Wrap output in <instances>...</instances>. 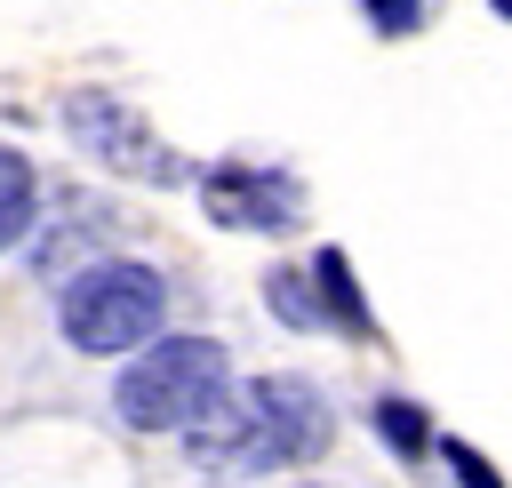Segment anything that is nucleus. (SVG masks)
<instances>
[{
  "instance_id": "9b49d317",
  "label": "nucleus",
  "mask_w": 512,
  "mask_h": 488,
  "mask_svg": "<svg viewBox=\"0 0 512 488\" xmlns=\"http://www.w3.org/2000/svg\"><path fill=\"white\" fill-rule=\"evenodd\" d=\"M360 16H368V32H384V40H408V32L424 24V0H360Z\"/></svg>"
},
{
  "instance_id": "39448f33",
  "label": "nucleus",
  "mask_w": 512,
  "mask_h": 488,
  "mask_svg": "<svg viewBox=\"0 0 512 488\" xmlns=\"http://www.w3.org/2000/svg\"><path fill=\"white\" fill-rule=\"evenodd\" d=\"M200 208L224 232H296L304 224V184L288 168L216 160V168H200Z\"/></svg>"
},
{
  "instance_id": "423d86ee",
  "label": "nucleus",
  "mask_w": 512,
  "mask_h": 488,
  "mask_svg": "<svg viewBox=\"0 0 512 488\" xmlns=\"http://www.w3.org/2000/svg\"><path fill=\"white\" fill-rule=\"evenodd\" d=\"M312 288H320V320H328L336 336L376 344V312H368V296H360V280H352V256H344V248H320V256H312Z\"/></svg>"
},
{
  "instance_id": "6e6552de",
  "label": "nucleus",
  "mask_w": 512,
  "mask_h": 488,
  "mask_svg": "<svg viewBox=\"0 0 512 488\" xmlns=\"http://www.w3.org/2000/svg\"><path fill=\"white\" fill-rule=\"evenodd\" d=\"M368 424H376V440L400 456V464H416V456H432L440 440H432V416L416 408V400H400V392H384L376 408H368Z\"/></svg>"
},
{
  "instance_id": "9d476101",
  "label": "nucleus",
  "mask_w": 512,
  "mask_h": 488,
  "mask_svg": "<svg viewBox=\"0 0 512 488\" xmlns=\"http://www.w3.org/2000/svg\"><path fill=\"white\" fill-rule=\"evenodd\" d=\"M440 464L456 472V488H504V472H496L472 440H440Z\"/></svg>"
},
{
  "instance_id": "f257e3e1",
  "label": "nucleus",
  "mask_w": 512,
  "mask_h": 488,
  "mask_svg": "<svg viewBox=\"0 0 512 488\" xmlns=\"http://www.w3.org/2000/svg\"><path fill=\"white\" fill-rule=\"evenodd\" d=\"M336 440L328 400L304 376H256V384H224L192 424H184V456L216 464V472H280V464H312Z\"/></svg>"
},
{
  "instance_id": "1a4fd4ad",
  "label": "nucleus",
  "mask_w": 512,
  "mask_h": 488,
  "mask_svg": "<svg viewBox=\"0 0 512 488\" xmlns=\"http://www.w3.org/2000/svg\"><path fill=\"white\" fill-rule=\"evenodd\" d=\"M32 216H40V176H32L24 152L0 144V248H16L32 232Z\"/></svg>"
},
{
  "instance_id": "0eeeda50",
  "label": "nucleus",
  "mask_w": 512,
  "mask_h": 488,
  "mask_svg": "<svg viewBox=\"0 0 512 488\" xmlns=\"http://www.w3.org/2000/svg\"><path fill=\"white\" fill-rule=\"evenodd\" d=\"M264 304H272V320H280V328H296V336L328 328V320H320V288H312V264H272V272H264Z\"/></svg>"
},
{
  "instance_id": "20e7f679",
  "label": "nucleus",
  "mask_w": 512,
  "mask_h": 488,
  "mask_svg": "<svg viewBox=\"0 0 512 488\" xmlns=\"http://www.w3.org/2000/svg\"><path fill=\"white\" fill-rule=\"evenodd\" d=\"M64 128H72V144H80L88 160H104L112 176H136V184H152V192L200 184V168H192L144 112H128V104L104 96V88H72V96H64Z\"/></svg>"
},
{
  "instance_id": "7ed1b4c3",
  "label": "nucleus",
  "mask_w": 512,
  "mask_h": 488,
  "mask_svg": "<svg viewBox=\"0 0 512 488\" xmlns=\"http://www.w3.org/2000/svg\"><path fill=\"white\" fill-rule=\"evenodd\" d=\"M224 384H232V360H224L216 336H152V344L120 368L112 408H120L128 432H184Z\"/></svg>"
},
{
  "instance_id": "f03ea898",
  "label": "nucleus",
  "mask_w": 512,
  "mask_h": 488,
  "mask_svg": "<svg viewBox=\"0 0 512 488\" xmlns=\"http://www.w3.org/2000/svg\"><path fill=\"white\" fill-rule=\"evenodd\" d=\"M160 320H168V280H160L152 264H136V256L80 264V272L64 280V296H56L64 344H72V352H96V360L144 352V344L160 336Z\"/></svg>"
},
{
  "instance_id": "f8f14e48",
  "label": "nucleus",
  "mask_w": 512,
  "mask_h": 488,
  "mask_svg": "<svg viewBox=\"0 0 512 488\" xmlns=\"http://www.w3.org/2000/svg\"><path fill=\"white\" fill-rule=\"evenodd\" d=\"M488 8H496V16H504V24H512V0H488Z\"/></svg>"
}]
</instances>
